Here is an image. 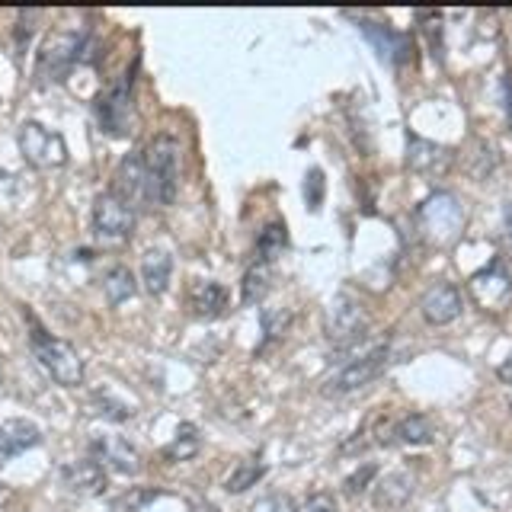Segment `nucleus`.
I'll list each match as a JSON object with an SVG mask.
<instances>
[{
  "mask_svg": "<svg viewBox=\"0 0 512 512\" xmlns=\"http://www.w3.org/2000/svg\"><path fill=\"white\" fill-rule=\"evenodd\" d=\"M42 442V429L32 420H4L0 423V464L29 452Z\"/></svg>",
  "mask_w": 512,
  "mask_h": 512,
  "instance_id": "f3484780",
  "label": "nucleus"
},
{
  "mask_svg": "<svg viewBox=\"0 0 512 512\" xmlns=\"http://www.w3.org/2000/svg\"><path fill=\"white\" fill-rule=\"evenodd\" d=\"M272 279H276L272 263L253 260L244 269V279H240V301H244V304H263V298L269 295V288H272Z\"/></svg>",
  "mask_w": 512,
  "mask_h": 512,
  "instance_id": "412c9836",
  "label": "nucleus"
},
{
  "mask_svg": "<svg viewBox=\"0 0 512 512\" xmlns=\"http://www.w3.org/2000/svg\"><path fill=\"white\" fill-rule=\"evenodd\" d=\"M503 237H506V247L512 253V202L503 208Z\"/></svg>",
  "mask_w": 512,
  "mask_h": 512,
  "instance_id": "f704fd0d",
  "label": "nucleus"
},
{
  "mask_svg": "<svg viewBox=\"0 0 512 512\" xmlns=\"http://www.w3.org/2000/svg\"><path fill=\"white\" fill-rule=\"evenodd\" d=\"M160 496V490H148V487H132L119 493L116 500H112V512H144V506L154 503Z\"/></svg>",
  "mask_w": 512,
  "mask_h": 512,
  "instance_id": "c85d7f7f",
  "label": "nucleus"
},
{
  "mask_svg": "<svg viewBox=\"0 0 512 512\" xmlns=\"http://www.w3.org/2000/svg\"><path fill=\"white\" fill-rule=\"evenodd\" d=\"M87 52H90L87 32H52L39 48V61H36L39 80H45V84H61L74 64L87 61Z\"/></svg>",
  "mask_w": 512,
  "mask_h": 512,
  "instance_id": "39448f33",
  "label": "nucleus"
},
{
  "mask_svg": "<svg viewBox=\"0 0 512 512\" xmlns=\"http://www.w3.org/2000/svg\"><path fill=\"white\" fill-rule=\"evenodd\" d=\"M416 234H420L429 247H448L455 244L461 228H464V205L455 192L436 189L432 196H426L413 212Z\"/></svg>",
  "mask_w": 512,
  "mask_h": 512,
  "instance_id": "f03ea898",
  "label": "nucleus"
},
{
  "mask_svg": "<svg viewBox=\"0 0 512 512\" xmlns=\"http://www.w3.org/2000/svg\"><path fill=\"white\" fill-rule=\"evenodd\" d=\"M266 477V461L260 455H253V458H244V461H237V468L234 474L224 480V490L228 493H247L250 487H256L260 480Z\"/></svg>",
  "mask_w": 512,
  "mask_h": 512,
  "instance_id": "393cba45",
  "label": "nucleus"
},
{
  "mask_svg": "<svg viewBox=\"0 0 512 512\" xmlns=\"http://www.w3.org/2000/svg\"><path fill=\"white\" fill-rule=\"evenodd\" d=\"M413 490H416V477L407 468L391 471V474H384L378 484H375L372 506L378 512H397V509H404L410 503Z\"/></svg>",
  "mask_w": 512,
  "mask_h": 512,
  "instance_id": "2eb2a0df",
  "label": "nucleus"
},
{
  "mask_svg": "<svg viewBox=\"0 0 512 512\" xmlns=\"http://www.w3.org/2000/svg\"><path fill=\"white\" fill-rule=\"evenodd\" d=\"M288 250V231L282 221H272L256 237V260L260 263H276L279 256Z\"/></svg>",
  "mask_w": 512,
  "mask_h": 512,
  "instance_id": "a878e982",
  "label": "nucleus"
},
{
  "mask_svg": "<svg viewBox=\"0 0 512 512\" xmlns=\"http://www.w3.org/2000/svg\"><path fill=\"white\" fill-rule=\"evenodd\" d=\"M375 477H378V464H375V461L359 464V468L343 480V493H346V496H362Z\"/></svg>",
  "mask_w": 512,
  "mask_h": 512,
  "instance_id": "c756f323",
  "label": "nucleus"
},
{
  "mask_svg": "<svg viewBox=\"0 0 512 512\" xmlns=\"http://www.w3.org/2000/svg\"><path fill=\"white\" fill-rule=\"evenodd\" d=\"M464 167H468V173L474 176V180L484 183L487 176H490L496 167H500V151H496L490 141L474 138V141H471V151L464 154Z\"/></svg>",
  "mask_w": 512,
  "mask_h": 512,
  "instance_id": "5701e85b",
  "label": "nucleus"
},
{
  "mask_svg": "<svg viewBox=\"0 0 512 512\" xmlns=\"http://www.w3.org/2000/svg\"><path fill=\"white\" fill-rule=\"evenodd\" d=\"M135 208L128 205L125 199H119L116 192H100V196L93 199V215H90V224H93V234L100 240H128L135 231Z\"/></svg>",
  "mask_w": 512,
  "mask_h": 512,
  "instance_id": "9d476101",
  "label": "nucleus"
},
{
  "mask_svg": "<svg viewBox=\"0 0 512 512\" xmlns=\"http://www.w3.org/2000/svg\"><path fill=\"white\" fill-rule=\"evenodd\" d=\"M4 176H7V173H4V170H0V180H4Z\"/></svg>",
  "mask_w": 512,
  "mask_h": 512,
  "instance_id": "4c0bfd02",
  "label": "nucleus"
},
{
  "mask_svg": "<svg viewBox=\"0 0 512 512\" xmlns=\"http://www.w3.org/2000/svg\"><path fill=\"white\" fill-rule=\"evenodd\" d=\"M503 106H506V122L512 128V74L503 77Z\"/></svg>",
  "mask_w": 512,
  "mask_h": 512,
  "instance_id": "72a5a7b5",
  "label": "nucleus"
},
{
  "mask_svg": "<svg viewBox=\"0 0 512 512\" xmlns=\"http://www.w3.org/2000/svg\"><path fill=\"white\" fill-rule=\"evenodd\" d=\"M496 375H500L503 384H512V356H509L500 368H496Z\"/></svg>",
  "mask_w": 512,
  "mask_h": 512,
  "instance_id": "c9c22d12",
  "label": "nucleus"
},
{
  "mask_svg": "<svg viewBox=\"0 0 512 512\" xmlns=\"http://www.w3.org/2000/svg\"><path fill=\"white\" fill-rule=\"evenodd\" d=\"M359 32L375 45V52L381 55V61L394 64V68H400V64H407L410 55H413V45H410V36H404V32H397L391 26L384 23H372V20H359Z\"/></svg>",
  "mask_w": 512,
  "mask_h": 512,
  "instance_id": "ddd939ff",
  "label": "nucleus"
},
{
  "mask_svg": "<svg viewBox=\"0 0 512 512\" xmlns=\"http://www.w3.org/2000/svg\"><path fill=\"white\" fill-rule=\"evenodd\" d=\"M202 448V436H199V426L196 423H183L180 429H176L173 442L164 448V461L167 464H180V461H192L199 455Z\"/></svg>",
  "mask_w": 512,
  "mask_h": 512,
  "instance_id": "4be33fe9",
  "label": "nucleus"
},
{
  "mask_svg": "<svg viewBox=\"0 0 512 512\" xmlns=\"http://www.w3.org/2000/svg\"><path fill=\"white\" fill-rule=\"evenodd\" d=\"M135 288H138L135 272L128 269V266H112L106 272V279H103V292H106V301L112 304V308H116V304H125L128 298H132Z\"/></svg>",
  "mask_w": 512,
  "mask_h": 512,
  "instance_id": "bb28decb",
  "label": "nucleus"
},
{
  "mask_svg": "<svg viewBox=\"0 0 512 512\" xmlns=\"http://www.w3.org/2000/svg\"><path fill=\"white\" fill-rule=\"evenodd\" d=\"M189 512H221V509H218L215 503H208V500H196Z\"/></svg>",
  "mask_w": 512,
  "mask_h": 512,
  "instance_id": "e433bc0d",
  "label": "nucleus"
},
{
  "mask_svg": "<svg viewBox=\"0 0 512 512\" xmlns=\"http://www.w3.org/2000/svg\"><path fill=\"white\" fill-rule=\"evenodd\" d=\"M16 144H20L26 164L36 170H55L68 164V144L42 122H23L20 132H16Z\"/></svg>",
  "mask_w": 512,
  "mask_h": 512,
  "instance_id": "6e6552de",
  "label": "nucleus"
},
{
  "mask_svg": "<svg viewBox=\"0 0 512 512\" xmlns=\"http://www.w3.org/2000/svg\"><path fill=\"white\" fill-rule=\"evenodd\" d=\"M324 189H327L324 170H320V167H311L308 176H304V199H308V208H311V212H317L320 202H324Z\"/></svg>",
  "mask_w": 512,
  "mask_h": 512,
  "instance_id": "7c9ffc66",
  "label": "nucleus"
},
{
  "mask_svg": "<svg viewBox=\"0 0 512 512\" xmlns=\"http://www.w3.org/2000/svg\"><path fill=\"white\" fill-rule=\"evenodd\" d=\"M135 74H138V64H132L119 80L100 93L96 100V122L109 135V138H125L132 135V125H135Z\"/></svg>",
  "mask_w": 512,
  "mask_h": 512,
  "instance_id": "20e7f679",
  "label": "nucleus"
},
{
  "mask_svg": "<svg viewBox=\"0 0 512 512\" xmlns=\"http://www.w3.org/2000/svg\"><path fill=\"white\" fill-rule=\"evenodd\" d=\"M26 324H29V346L36 352L39 365L52 375V381H58L61 388H80L84 384V362H80L77 349L68 340H58V336L48 333L29 311H26Z\"/></svg>",
  "mask_w": 512,
  "mask_h": 512,
  "instance_id": "7ed1b4c3",
  "label": "nucleus"
},
{
  "mask_svg": "<svg viewBox=\"0 0 512 512\" xmlns=\"http://www.w3.org/2000/svg\"><path fill=\"white\" fill-rule=\"evenodd\" d=\"M90 458L103 468H112L116 474H138L141 471V458L132 445L122 436H96L90 442Z\"/></svg>",
  "mask_w": 512,
  "mask_h": 512,
  "instance_id": "4468645a",
  "label": "nucleus"
},
{
  "mask_svg": "<svg viewBox=\"0 0 512 512\" xmlns=\"http://www.w3.org/2000/svg\"><path fill=\"white\" fill-rule=\"evenodd\" d=\"M90 410H93L96 416H103V420H109V423H125V420H132V416H135L132 407L122 404V400H119V397H112L109 391H96V394L90 397Z\"/></svg>",
  "mask_w": 512,
  "mask_h": 512,
  "instance_id": "cd10ccee",
  "label": "nucleus"
},
{
  "mask_svg": "<svg viewBox=\"0 0 512 512\" xmlns=\"http://www.w3.org/2000/svg\"><path fill=\"white\" fill-rule=\"evenodd\" d=\"M455 160H458L455 148L407 132V167H410V173L423 176V180H442V176L455 167Z\"/></svg>",
  "mask_w": 512,
  "mask_h": 512,
  "instance_id": "9b49d317",
  "label": "nucleus"
},
{
  "mask_svg": "<svg viewBox=\"0 0 512 512\" xmlns=\"http://www.w3.org/2000/svg\"><path fill=\"white\" fill-rule=\"evenodd\" d=\"M295 512H340V506H336V496L333 493L317 490L311 496H304V500L295 506Z\"/></svg>",
  "mask_w": 512,
  "mask_h": 512,
  "instance_id": "473e14b6",
  "label": "nucleus"
},
{
  "mask_svg": "<svg viewBox=\"0 0 512 512\" xmlns=\"http://www.w3.org/2000/svg\"><path fill=\"white\" fill-rule=\"evenodd\" d=\"M170 276H173V256L164 247H151L141 256V282L144 292L151 298H160L170 288Z\"/></svg>",
  "mask_w": 512,
  "mask_h": 512,
  "instance_id": "6ab92c4d",
  "label": "nucleus"
},
{
  "mask_svg": "<svg viewBox=\"0 0 512 512\" xmlns=\"http://www.w3.org/2000/svg\"><path fill=\"white\" fill-rule=\"evenodd\" d=\"M461 308H464L461 292H458V285H452V282L429 285L426 292H423V298H420V314H423L426 324H432V327L452 324V320L461 317Z\"/></svg>",
  "mask_w": 512,
  "mask_h": 512,
  "instance_id": "f8f14e48",
  "label": "nucleus"
},
{
  "mask_svg": "<svg viewBox=\"0 0 512 512\" xmlns=\"http://www.w3.org/2000/svg\"><path fill=\"white\" fill-rule=\"evenodd\" d=\"M391 362V346L388 340H381L378 346H372L368 352H362V356L343 362V368L336 375H330L324 381V388H320V394L324 397H346L352 391H362L368 388L372 381H378L384 375V368H388Z\"/></svg>",
  "mask_w": 512,
  "mask_h": 512,
  "instance_id": "423d86ee",
  "label": "nucleus"
},
{
  "mask_svg": "<svg viewBox=\"0 0 512 512\" xmlns=\"http://www.w3.org/2000/svg\"><path fill=\"white\" fill-rule=\"evenodd\" d=\"M292 320H295L292 308H263V314H260L263 340H260V346H256V352H266L269 346H276L279 340H285Z\"/></svg>",
  "mask_w": 512,
  "mask_h": 512,
  "instance_id": "b1692460",
  "label": "nucleus"
},
{
  "mask_svg": "<svg viewBox=\"0 0 512 512\" xmlns=\"http://www.w3.org/2000/svg\"><path fill=\"white\" fill-rule=\"evenodd\" d=\"M64 487L77 496H103L106 493V471L103 464H96L93 458H80L61 468Z\"/></svg>",
  "mask_w": 512,
  "mask_h": 512,
  "instance_id": "dca6fc26",
  "label": "nucleus"
},
{
  "mask_svg": "<svg viewBox=\"0 0 512 512\" xmlns=\"http://www.w3.org/2000/svg\"><path fill=\"white\" fill-rule=\"evenodd\" d=\"M109 192H116L119 199H125L128 205L141 202V192H144V167H141V151L125 154V160L116 170V183H112Z\"/></svg>",
  "mask_w": 512,
  "mask_h": 512,
  "instance_id": "aec40b11",
  "label": "nucleus"
},
{
  "mask_svg": "<svg viewBox=\"0 0 512 512\" xmlns=\"http://www.w3.org/2000/svg\"><path fill=\"white\" fill-rule=\"evenodd\" d=\"M36 20H39V13L36 10H20V16H16V58H23L26 52V45H29V36L36 32Z\"/></svg>",
  "mask_w": 512,
  "mask_h": 512,
  "instance_id": "2f4dec72",
  "label": "nucleus"
},
{
  "mask_svg": "<svg viewBox=\"0 0 512 512\" xmlns=\"http://www.w3.org/2000/svg\"><path fill=\"white\" fill-rule=\"evenodd\" d=\"M228 288H224L221 282H196L189 288V314L192 317H199V320H215L221 317L224 311H228Z\"/></svg>",
  "mask_w": 512,
  "mask_h": 512,
  "instance_id": "a211bd4d",
  "label": "nucleus"
},
{
  "mask_svg": "<svg viewBox=\"0 0 512 512\" xmlns=\"http://www.w3.org/2000/svg\"><path fill=\"white\" fill-rule=\"evenodd\" d=\"M468 292L477 308L487 314H503L506 308H512V276L500 256L474 272L468 279Z\"/></svg>",
  "mask_w": 512,
  "mask_h": 512,
  "instance_id": "1a4fd4ad",
  "label": "nucleus"
},
{
  "mask_svg": "<svg viewBox=\"0 0 512 512\" xmlns=\"http://www.w3.org/2000/svg\"><path fill=\"white\" fill-rule=\"evenodd\" d=\"M141 167H144L141 202L170 205L176 199V189H180V144L170 135H157L141 151Z\"/></svg>",
  "mask_w": 512,
  "mask_h": 512,
  "instance_id": "f257e3e1",
  "label": "nucleus"
},
{
  "mask_svg": "<svg viewBox=\"0 0 512 512\" xmlns=\"http://www.w3.org/2000/svg\"><path fill=\"white\" fill-rule=\"evenodd\" d=\"M324 333L327 340L336 346V352H343L349 346L362 343L368 336V311L359 298H352L346 292H340L327 308V317H324Z\"/></svg>",
  "mask_w": 512,
  "mask_h": 512,
  "instance_id": "0eeeda50",
  "label": "nucleus"
}]
</instances>
